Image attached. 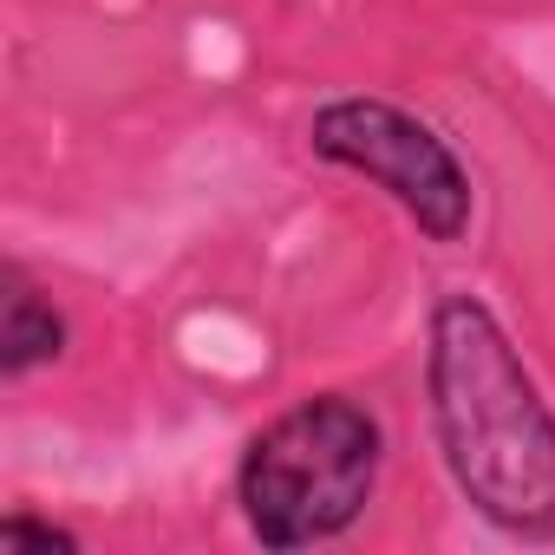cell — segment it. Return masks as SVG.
<instances>
[{"label": "cell", "mask_w": 555, "mask_h": 555, "mask_svg": "<svg viewBox=\"0 0 555 555\" xmlns=\"http://www.w3.org/2000/svg\"><path fill=\"white\" fill-rule=\"evenodd\" d=\"M308 144L314 157L379 183L431 242H457L470 229V177L425 118L386 99H334L308 118Z\"/></svg>", "instance_id": "3957f363"}, {"label": "cell", "mask_w": 555, "mask_h": 555, "mask_svg": "<svg viewBox=\"0 0 555 555\" xmlns=\"http://www.w3.org/2000/svg\"><path fill=\"white\" fill-rule=\"evenodd\" d=\"M379 418L347 399L321 392L261 425L242 451L235 496L261 548H314L347 535L379 483Z\"/></svg>", "instance_id": "7a4b0ae2"}, {"label": "cell", "mask_w": 555, "mask_h": 555, "mask_svg": "<svg viewBox=\"0 0 555 555\" xmlns=\"http://www.w3.org/2000/svg\"><path fill=\"white\" fill-rule=\"evenodd\" d=\"M66 353V314L34 288L21 261H0V379H27Z\"/></svg>", "instance_id": "277c9868"}, {"label": "cell", "mask_w": 555, "mask_h": 555, "mask_svg": "<svg viewBox=\"0 0 555 555\" xmlns=\"http://www.w3.org/2000/svg\"><path fill=\"white\" fill-rule=\"evenodd\" d=\"M425 379L444 464L470 509L516 542H555V412L477 295L431 308Z\"/></svg>", "instance_id": "6da1fadb"}, {"label": "cell", "mask_w": 555, "mask_h": 555, "mask_svg": "<svg viewBox=\"0 0 555 555\" xmlns=\"http://www.w3.org/2000/svg\"><path fill=\"white\" fill-rule=\"evenodd\" d=\"M0 548H8V555H21V548H60V555H73L79 548V535L73 529H60V522H40V516H0Z\"/></svg>", "instance_id": "5b68a950"}]
</instances>
